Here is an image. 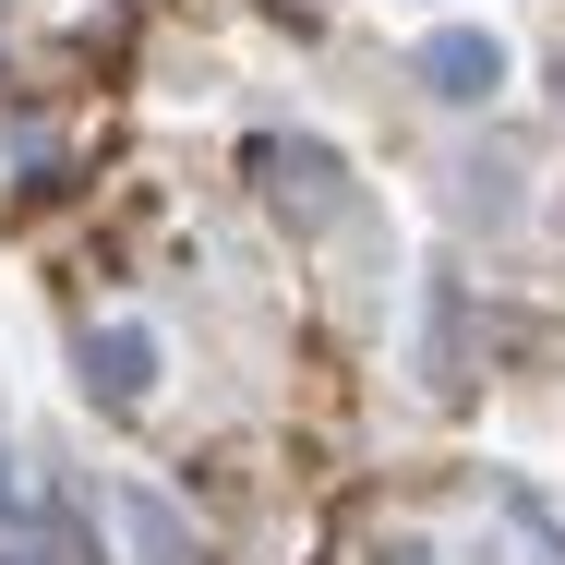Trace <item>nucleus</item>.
<instances>
[{"label":"nucleus","instance_id":"nucleus-1","mask_svg":"<svg viewBox=\"0 0 565 565\" xmlns=\"http://www.w3.org/2000/svg\"><path fill=\"white\" fill-rule=\"evenodd\" d=\"M422 61H434V85H446V97H481V85L505 73V61H493V36H434Z\"/></svg>","mask_w":565,"mask_h":565},{"label":"nucleus","instance_id":"nucleus-2","mask_svg":"<svg viewBox=\"0 0 565 565\" xmlns=\"http://www.w3.org/2000/svg\"><path fill=\"white\" fill-rule=\"evenodd\" d=\"M132 542H145L157 565H181V530H169V505H145V493H132Z\"/></svg>","mask_w":565,"mask_h":565},{"label":"nucleus","instance_id":"nucleus-3","mask_svg":"<svg viewBox=\"0 0 565 565\" xmlns=\"http://www.w3.org/2000/svg\"><path fill=\"white\" fill-rule=\"evenodd\" d=\"M109 397H145V338H109Z\"/></svg>","mask_w":565,"mask_h":565}]
</instances>
